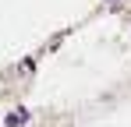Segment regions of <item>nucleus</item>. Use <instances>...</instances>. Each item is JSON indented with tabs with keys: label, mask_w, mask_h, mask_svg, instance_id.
Listing matches in <instances>:
<instances>
[{
	"label": "nucleus",
	"mask_w": 131,
	"mask_h": 127,
	"mask_svg": "<svg viewBox=\"0 0 131 127\" xmlns=\"http://www.w3.org/2000/svg\"><path fill=\"white\" fill-rule=\"evenodd\" d=\"M25 120H28V113H25V109H18V113H11V117H7V124H11V127L25 124Z\"/></svg>",
	"instance_id": "obj_1"
}]
</instances>
